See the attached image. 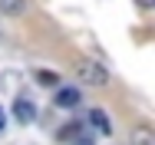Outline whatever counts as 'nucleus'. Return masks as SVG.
Returning a JSON list of instances; mask_svg holds the SVG:
<instances>
[{
    "instance_id": "0eeeda50",
    "label": "nucleus",
    "mask_w": 155,
    "mask_h": 145,
    "mask_svg": "<svg viewBox=\"0 0 155 145\" xmlns=\"http://www.w3.org/2000/svg\"><path fill=\"white\" fill-rule=\"evenodd\" d=\"M79 129H83V125H79V122H69V125H63V132H60V139H66V142H69V139H73V142H76V139H79Z\"/></svg>"
},
{
    "instance_id": "9b49d317",
    "label": "nucleus",
    "mask_w": 155,
    "mask_h": 145,
    "mask_svg": "<svg viewBox=\"0 0 155 145\" xmlns=\"http://www.w3.org/2000/svg\"><path fill=\"white\" fill-rule=\"evenodd\" d=\"M3 125H7V112L0 109V132H3Z\"/></svg>"
},
{
    "instance_id": "7ed1b4c3",
    "label": "nucleus",
    "mask_w": 155,
    "mask_h": 145,
    "mask_svg": "<svg viewBox=\"0 0 155 145\" xmlns=\"http://www.w3.org/2000/svg\"><path fill=\"white\" fill-rule=\"evenodd\" d=\"M79 102H83V96H79V89H76V86L56 89V106H60V109H76Z\"/></svg>"
},
{
    "instance_id": "423d86ee",
    "label": "nucleus",
    "mask_w": 155,
    "mask_h": 145,
    "mask_svg": "<svg viewBox=\"0 0 155 145\" xmlns=\"http://www.w3.org/2000/svg\"><path fill=\"white\" fill-rule=\"evenodd\" d=\"M33 79H36L40 86H60V73H53V69H36Z\"/></svg>"
},
{
    "instance_id": "f03ea898",
    "label": "nucleus",
    "mask_w": 155,
    "mask_h": 145,
    "mask_svg": "<svg viewBox=\"0 0 155 145\" xmlns=\"http://www.w3.org/2000/svg\"><path fill=\"white\" fill-rule=\"evenodd\" d=\"M13 119H17V122H23V125H30L33 119H36V106H33V99L17 96V99H13Z\"/></svg>"
},
{
    "instance_id": "39448f33",
    "label": "nucleus",
    "mask_w": 155,
    "mask_h": 145,
    "mask_svg": "<svg viewBox=\"0 0 155 145\" xmlns=\"http://www.w3.org/2000/svg\"><path fill=\"white\" fill-rule=\"evenodd\" d=\"M27 10V0H0V13L3 17H20Z\"/></svg>"
},
{
    "instance_id": "20e7f679",
    "label": "nucleus",
    "mask_w": 155,
    "mask_h": 145,
    "mask_svg": "<svg viewBox=\"0 0 155 145\" xmlns=\"http://www.w3.org/2000/svg\"><path fill=\"white\" fill-rule=\"evenodd\" d=\"M89 125H93L96 132H102V135L112 132V122H109V116H106L102 109H93V112H89Z\"/></svg>"
},
{
    "instance_id": "9d476101",
    "label": "nucleus",
    "mask_w": 155,
    "mask_h": 145,
    "mask_svg": "<svg viewBox=\"0 0 155 145\" xmlns=\"http://www.w3.org/2000/svg\"><path fill=\"white\" fill-rule=\"evenodd\" d=\"M73 145H93V139H89V135H79V139H76Z\"/></svg>"
},
{
    "instance_id": "1a4fd4ad",
    "label": "nucleus",
    "mask_w": 155,
    "mask_h": 145,
    "mask_svg": "<svg viewBox=\"0 0 155 145\" xmlns=\"http://www.w3.org/2000/svg\"><path fill=\"white\" fill-rule=\"evenodd\" d=\"M135 3H139L142 10H152V7H155V0H135Z\"/></svg>"
},
{
    "instance_id": "6e6552de",
    "label": "nucleus",
    "mask_w": 155,
    "mask_h": 145,
    "mask_svg": "<svg viewBox=\"0 0 155 145\" xmlns=\"http://www.w3.org/2000/svg\"><path fill=\"white\" fill-rule=\"evenodd\" d=\"M132 142H135V145H155V142H152V132H149L145 125L135 129V139H132Z\"/></svg>"
},
{
    "instance_id": "f257e3e1",
    "label": "nucleus",
    "mask_w": 155,
    "mask_h": 145,
    "mask_svg": "<svg viewBox=\"0 0 155 145\" xmlns=\"http://www.w3.org/2000/svg\"><path fill=\"white\" fill-rule=\"evenodd\" d=\"M73 73H76V79L83 83V86H109V69L99 63V59H89V56H79L76 63H73Z\"/></svg>"
}]
</instances>
